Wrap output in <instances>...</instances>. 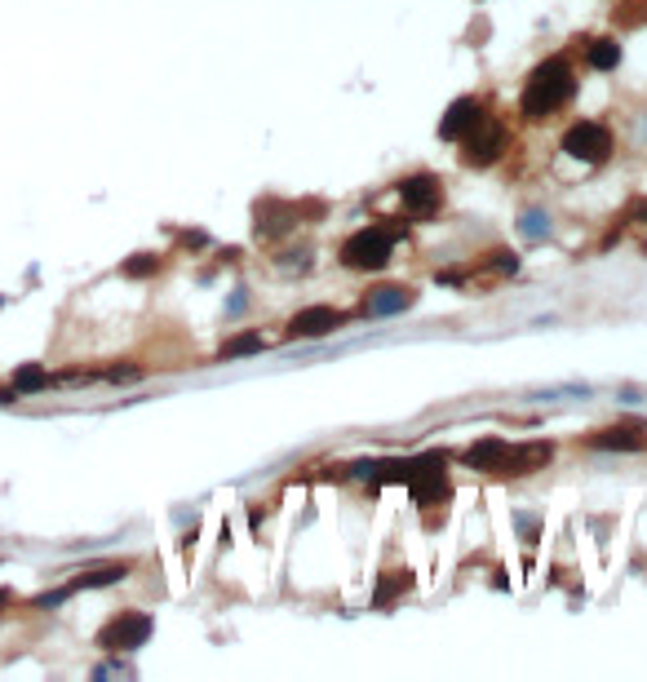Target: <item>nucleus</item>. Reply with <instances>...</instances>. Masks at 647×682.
<instances>
[{
    "label": "nucleus",
    "instance_id": "1",
    "mask_svg": "<svg viewBox=\"0 0 647 682\" xmlns=\"http://www.w3.org/2000/svg\"><path fill=\"white\" fill-rule=\"evenodd\" d=\"M577 93V80H572V67L563 58H550L541 62L537 71L528 76V85H523V98H519V111L528 120H546L554 111L563 107V102Z\"/></svg>",
    "mask_w": 647,
    "mask_h": 682
},
{
    "label": "nucleus",
    "instance_id": "2",
    "mask_svg": "<svg viewBox=\"0 0 647 682\" xmlns=\"http://www.w3.org/2000/svg\"><path fill=\"white\" fill-rule=\"evenodd\" d=\"M395 240H399L395 226H364V231H355L342 244V266H351V271H382L390 253H395Z\"/></svg>",
    "mask_w": 647,
    "mask_h": 682
},
{
    "label": "nucleus",
    "instance_id": "3",
    "mask_svg": "<svg viewBox=\"0 0 647 682\" xmlns=\"http://www.w3.org/2000/svg\"><path fill=\"white\" fill-rule=\"evenodd\" d=\"M408 488H413L417 505L448 501V474H444V452H426V457L408 461Z\"/></svg>",
    "mask_w": 647,
    "mask_h": 682
},
{
    "label": "nucleus",
    "instance_id": "4",
    "mask_svg": "<svg viewBox=\"0 0 647 682\" xmlns=\"http://www.w3.org/2000/svg\"><path fill=\"white\" fill-rule=\"evenodd\" d=\"M501 151H506V124L492 116H484L461 138V164H470V169H488Z\"/></svg>",
    "mask_w": 647,
    "mask_h": 682
},
{
    "label": "nucleus",
    "instance_id": "5",
    "mask_svg": "<svg viewBox=\"0 0 647 682\" xmlns=\"http://www.w3.org/2000/svg\"><path fill=\"white\" fill-rule=\"evenodd\" d=\"M563 151L581 164H603L612 155V133L608 124L599 120H577L568 133H563Z\"/></svg>",
    "mask_w": 647,
    "mask_h": 682
},
{
    "label": "nucleus",
    "instance_id": "6",
    "mask_svg": "<svg viewBox=\"0 0 647 682\" xmlns=\"http://www.w3.org/2000/svg\"><path fill=\"white\" fill-rule=\"evenodd\" d=\"M151 629L156 625H151L147 612H120L98 629V647L102 651H138L151 638Z\"/></svg>",
    "mask_w": 647,
    "mask_h": 682
},
{
    "label": "nucleus",
    "instance_id": "7",
    "mask_svg": "<svg viewBox=\"0 0 647 682\" xmlns=\"http://www.w3.org/2000/svg\"><path fill=\"white\" fill-rule=\"evenodd\" d=\"M399 200H404V213L408 217L426 222V217H435L439 204H444V182L430 178V173H413V178L399 182Z\"/></svg>",
    "mask_w": 647,
    "mask_h": 682
},
{
    "label": "nucleus",
    "instance_id": "8",
    "mask_svg": "<svg viewBox=\"0 0 647 682\" xmlns=\"http://www.w3.org/2000/svg\"><path fill=\"white\" fill-rule=\"evenodd\" d=\"M346 324V310H333V306H306L289 319V337H328Z\"/></svg>",
    "mask_w": 647,
    "mask_h": 682
},
{
    "label": "nucleus",
    "instance_id": "9",
    "mask_svg": "<svg viewBox=\"0 0 647 682\" xmlns=\"http://www.w3.org/2000/svg\"><path fill=\"white\" fill-rule=\"evenodd\" d=\"M479 120H484V102H475V98H457L453 107H448V116L439 120V138H444V142H461L470 129H475Z\"/></svg>",
    "mask_w": 647,
    "mask_h": 682
},
{
    "label": "nucleus",
    "instance_id": "10",
    "mask_svg": "<svg viewBox=\"0 0 647 682\" xmlns=\"http://www.w3.org/2000/svg\"><path fill=\"white\" fill-rule=\"evenodd\" d=\"M554 457L550 443H519V448L506 452V461H501V474H532V470H546Z\"/></svg>",
    "mask_w": 647,
    "mask_h": 682
},
{
    "label": "nucleus",
    "instance_id": "11",
    "mask_svg": "<svg viewBox=\"0 0 647 682\" xmlns=\"http://www.w3.org/2000/svg\"><path fill=\"white\" fill-rule=\"evenodd\" d=\"M590 448H612V452H639L647 448V430L643 426H612L590 434Z\"/></svg>",
    "mask_w": 647,
    "mask_h": 682
},
{
    "label": "nucleus",
    "instance_id": "12",
    "mask_svg": "<svg viewBox=\"0 0 647 682\" xmlns=\"http://www.w3.org/2000/svg\"><path fill=\"white\" fill-rule=\"evenodd\" d=\"M413 302H417V293H413V288L386 284V288H377V293L364 302V315H399V310H408Z\"/></svg>",
    "mask_w": 647,
    "mask_h": 682
},
{
    "label": "nucleus",
    "instance_id": "13",
    "mask_svg": "<svg viewBox=\"0 0 647 682\" xmlns=\"http://www.w3.org/2000/svg\"><path fill=\"white\" fill-rule=\"evenodd\" d=\"M506 452H510V443L492 434V439H479L475 448H466V465H470V470L501 474V461H506Z\"/></svg>",
    "mask_w": 647,
    "mask_h": 682
},
{
    "label": "nucleus",
    "instance_id": "14",
    "mask_svg": "<svg viewBox=\"0 0 647 682\" xmlns=\"http://www.w3.org/2000/svg\"><path fill=\"white\" fill-rule=\"evenodd\" d=\"M129 576V563H107V567H89V572H80L76 581H71V594L76 589H98V585H116Z\"/></svg>",
    "mask_w": 647,
    "mask_h": 682
},
{
    "label": "nucleus",
    "instance_id": "15",
    "mask_svg": "<svg viewBox=\"0 0 647 682\" xmlns=\"http://www.w3.org/2000/svg\"><path fill=\"white\" fill-rule=\"evenodd\" d=\"M585 58H590L594 71H612L616 62H621V45H616V40H594V45L585 49Z\"/></svg>",
    "mask_w": 647,
    "mask_h": 682
},
{
    "label": "nucleus",
    "instance_id": "16",
    "mask_svg": "<svg viewBox=\"0 0 647 682\" xmlns=\"http://www.w3.org/2000/svg\"><path fill=\"white\" fill-rule=\"evenodd\" d=\"M408 585H413V581H408V572H386V581L377 585L373 603H377V607H390V603H395V594H399V589H408Z\"/></svg>",
    "mask_w": 647,
    "mask_h": 682
},
{
    "label": "nucleus",
    "instance_id": "17",
    "mask_svg": "<svg viewBox=\"0 0 647 682\" xmlns=\"http://www.w3.org/2000/svg\"><path fill=\"white\" fill-rule=\"evenodd\" d=\"M266 346V341L258 337V333H240V337H231L227 346H222V359H240V355H258V350Z\"/></svg>",
    "mask_w": 647,
    "mask_h": 682
},
{
    "label": "nucleus",
    "instance_id": "18",
    "mask_svg": "<svg viewBox=\"0 0 647 682\" xmlns=\"http://www.w3.org/2000/svg\"><path fill=\"white\" fill-rule=\"evenodd\" d=\"M45 386H49V377H45V368L40 364H27V368L14 372V390H23V395L27 390H45Z\"/></svg>",
    "mask_w": 647,
    "mask_h": 682
},
{
    "label": "nucleus",
    "instance_id": "19",
    "mask_svg": "<svg viewBox=\"0 0 647 682\" xmlns=\"http://www.w3.org/2000/svg\"><path fill=\"white\" fill-rule=\"evenodd\" d=\"M639 5H643V0H621V5H616V23H621V27H634V23H643Z\"/></svg>",
    "mask_w": 647,
    "mask_h": 682
},
{
    "label": "nucleus",
    "instance_id": "20",
    "mask_svg": "<svg viewBox=\"0 0 647 682\" xmlns=\"http://www.w3.org/2000/svg\"><path fill=\"white\" fill-rule=\"evenodd\" d=\"M156 257H151V253H138V257H133V262H125V275H151V271H156Z\"/></svg>",
    "mask_w": 647,
    "mask_h": 682
},
{
    "label": "nucleus",
    "instance_id": "21",
    "mask_svg": "<svg viewBox=\"0 0 647 682\" xmlns=\"http://www.w3.org/2000/svg\"><path fill=\"white\" fill-rule=\"evenodd\" d=\"M523 231H528V235H541V213H523Z\"/></svg>",
    "mask_w": 647,
    "mask_h": 682
},
{
    "label": "nucleus",
    "instance_id": "22",
    "mask_svg": "<svg viewBox=\"0 0 647 682\" xmlns=\"http://www.w3.org/2000/svg\"><path fill=\"white\" fill-rule=\"evenodd\" d=\"M5 607H9V589H0V612H5Z\"/></svg>",
    "mask_w": 647,
    "mask_h": 682
}]
</instances>
